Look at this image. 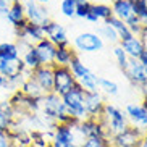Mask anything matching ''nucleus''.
<instances>
[{
  "label": "nucleus",
  "mask_w": 147,
  "mask_h": 147,
  "mask_svg": "<svg viewBox=\"0 0 147 147\" xmlns=\"http://www.w3.org/2000/svg\"><path fill=\"white\" fill-rule=\"evenodd\" d=\"M128 2H131V3H134V2H136V0H128Z\"/></svg>",
  "instance_id": "nucleus-46"
},
{
  "label": "nucleus",
  "mask_w": 147,
  "mask_h": 147,
  "mask_svg": "<svg viewBox=\"0 0 147 147\" xmlns=\"http://www.w3.org/2000/svg\"><path fill=\"white\" fill-rule=\"evenodd\" d=\"M24 69H26V66H24L21 58H18L15 61H7L0 58V74L5 79H11L16 74H23Z\"/></svg>",
  "instance_id": "nucleus-18"
},
{
  "label": "nucleus",
  "mask_w": 147,
  "mask_h": 147,
  "mask_svg": "<svg viewBox=\"0 0 147 147\" xmlns=\"http://www.w3.org/2000/svg\"><path fill=\"white\" fill-rule=\"evenodd\" d=\"M91 8H92V3L89 0H76V15L74 16L86 20V16L91 13Z\"/></svg>",
  "instance_id": "nucleus-33"
},
{
  "label": "nucleus",
  "mask_w": 147,
  "mask_h": 147,
  "mask_svg": "<svg viewBox=\"0 0 147 147\" xmlns=\"http://www.w3.org/2000/svg\"><path fill=\"white\" fill-rule=\"evenodd\" d=\"M112 13L115 18L121 20V21H128L131 16H134V11H133V3L128 2V0H118V2H113L112 5Z\"/></svg>",
  "instance_id": "nucleus-20"
},
{
  "label": "nucleus",
  "mask_w": 147,
  "mask_h": 147,
  "mask_svg": "<svg viewBox=\"0 0 147 147\" xmlns=\"http://www.w3.org/2000/svg\"><path fill=\"white\" fill-rule=\"evenodd\" d=\"M40 26H42L44 36H45V37H47L55 47H60V45H69L66 29L61 26L60 23L49 20V21H45L44 24H40Z\"/></svg>",
  "instance_id": "nucleus-8"
},
{
  "label": "nucleus",
  "mask_w": 147,
  "mask_h": 147,
  "mask_svg": "<svg viewBox=\"0 0 147 147\" xmlns=\"http://www.w3.org/2000/svg\"><path fill=\"white\" fill-rule=\"evenodd\" d=\"M7 20L13 24L15 31H23L24 29L28 20H26V11H24V5H23V2L10 3Z\"/></svg>",
  "instance_id": "nucleus-15"
},
{
  "label": "nucleus",
  "mask_w": 147,
  "mask_h": 147,
  "mask_svg": "<svg viewBox=\"0 0 147 147\" xmlns=\"http://www.w3.org/2000/svg\"><path fill=\"white\" fill-rule=\"evenodd\" d=\"M139 147H147V144H144V142H142V144H141Z\"/></svg>",
  "instance_id": "nucleus-43"
},
{
  "label": "nucleus",
  "mask_w": 147,
  "mask_h": 147,
  "mask_svg": "<svg viewBox=\"0 0 147 147\" xmlns=\"http://www.w3.org/2000/svg\"><path fill=\"white\" fill-rule=\"evenodd\" d=\"M24 5V11H26V20L36 24H44L49 21V10L45 8V5L37 3L36 0H29V2H23Z\"/></svg>",
  "instance_id": "nucleus-11"
},
{
  "label": "nucleus",
  "mask_w": 147,
  "mask_h": 147,
  "mask_svg": "<svg viewBox=\"0 0 147 147\" xmlns=\"http://www.w3.org/2000/svg\"><path fill=\"white\" fill-rule=\"evenodd\" d=\"M36 2H37V3H40V5H47L50 0H36Z\"/></svg>",
  "instance_id": "nucleus-41"
},
{
  "label": "nucleus",
  "mask_w": 147,
  "mask_h": 147,
  "mask_svg": "<svg viewBox=\"0 0 147 147\" xmlns=\"http://www.w3.org/2000/svg\"><path fill=\"white\" fill-rule=\"evenodd\" d=\"M86 20H87L89 23H94V24H99V20H97V18H95L92 13H89V15H87V16H86Z\"/></svg>",
  "instance_id": "nucleus-38"
},
{
  "label": "nucleus",
  "mask_w": 147,
  "mask_h": 147,
  "mask_svg": "<svg viewBox=\"0 0 147 147\" xmlns=\"http://www.w3.org/2000/svg\"><path fill=\"white\" fill-rule=\"evenodd\" d=\"M81 147H112L108 139H99V138H89L84 139V142L81 144Z\"/></svg>",
  "instance_id": "nucleus-36"
},
{
  "label": "nucleus",
  "mask_w": 147,
  "mask_h": 147,
  "mask_svg": "<svg viewBox=\"0 0 147 147\" xmlns=\"http://www.w3.org/2000/svg\"><path fill=\"white\" fill-rule=\"evenodd\" d=\"M125 74H126V78L129 79L131 84L139 87V89H141L147 81V74H146V71H144V66L141 65L139 60H134V58H129V63H128V66H126V69H125Z\"/></svg>",
  "instance_id": "nucleus-12"
},
{
  "label": "nucleus",
  "mask_w": 147,
  "mask_h": 147,
  "mask_svg": "<svg viewBox=\"0 0 147 147\" xmlns=\"http://www.w3.org/2000/svg\"><path fill=\"white\" fill-rule=\"evenodd\" d=\"M0 147H13V141L8 133L0 131Z\"/></svg>",
  "instance_id": "nucleus-37"
},
{
  "label": "nucleus",
  "mask_w": 147,
  "mask_h": 147,
  "mask_svg": "<svg viewBox=\"0 0 147 147\" xmlns=\"http://www.w3.org/2000/svg\"><path fill=\"white\" fill-rule=\"evenodd\" d=\"M133 11L144 24H147V0H136L133 3Z\"/></svg>",
  "instance_id": "nucleus-30"
},
{
  "label": "nucleus",
  "mask_w": 147,
  "mask_h": 147,
  "mask_svg": "<svg viewBox=\"0 0 147 147\" xmlns=\"http://www.w3.org/2000/svg\"><path fill=\"white\" fill-rule=\"evenodd\" d=\"M144 71H146V74H147V65H146V66H144Z\"/></svg>",
  "instance_id": "nucleus-44"
},
{
  "label": "nucleus",
  "mask_w": 147,
  "mask_h": 147,
  "mask_svg": "<svg viewBox=\"0 0 147 147\" xmlns=\"http://www.w3.org/2000/svg\"><path fill=\"white\" fill-rule=\"evenodd\" d=\"M21 60H23V63H24V66H26V69H29V71H34V69H37L39 66H42L34 45H31V47H28L26 50H24Z\"/></svg>",
  "instance_id": "nucleus-24"
},
{
  "label": "nucleus",
  "mask_w": 147,
  "mask_h": 147,
  "mask_svg": "<svg viewBox=\"0 0 147 147\" xmlns=\"http://www.w3.org/2000/svg\"><path fill=\"white\" fill-rule=\"evenodd\" d=\"M5 86H8V81H7V79H5L2 74H0V91H2Z\"/></svg>",
  "instance_id": "nucleus-39"
},
{
  "label": "nucleus",
  "mask_w": 147,
  "mask_h": 147,
  "mask_svg": "<svg viewBox=\"0 0 147 147\" xmlns=\"http://www.w3.org/2000/svg\"><path fill=\"white\" fill-rule=\"evenodd\" d=\"M60 10L66 18H73L76 15V0H61Z\"/></svg>",
  "instance_id": "nucleus-35"
},
{
  "label": "nucleus",
  "mask_w": 147,
  "mask_h": 147,
  "mask_svg": "<svg viewBox=\"0 0 147 147\" xmlns=\"http://www.w3.org/2000/svg\"><path fill=\"white\" fill-rule=\"evenodd\" d=\"M105 24H108V26H112L113 29L118 32V37H120V40H125L128 39V37H131V32L129 29H128V26H126V23L125 21H121V20H118V18L115 16H110L108 20H105Z\"/></svg>",
  "instance_id": "nucleus-25"
},
{
  "label": "nucleus",
  "mask_w": 147,
  "mask_h": 147,
  "mask_svg": "<svg viewBox=\"0 0 147 147\" xmlns=\"http://www.w3.org/2000/svg\"><path fill=\"white\" fill-rule=\"evenodd\" d=\"M20 47L15 42H2L0 44V58L7 61H15L20 58Z\"/></svg>",
  "instance_id": "nucleus-23"
},
{
  "label": "nucleus",
  "mask_w": 147,
  "mask_h": 147,
  "mask_svg": "<svg viewBox=\"0 0 147 147\" xmlns=\"http://www.w3.org/2000/svg\"><path fill=\"white\" fill-rule=\"evenodd\" d=\"M13 147H18V146H13Z\"/></svg>",
  "instance_id": "nucleus-48"
},
{
  "label": "nucleus",
  "mask_w": 147,
  "mask_h": 147,
  "mask_svg": "<svg viewBox=\"0 0 147 147\" xmlns=\"http://www.w3.org/2000/svg\"><path fill=\"white\" fill-rule=\"evenodd\" d=\"M104 126L107 128V131L110 134H118L121 131L129 126V121H128V117L123 110L117 107L113 104H105V108H104V115L99 118Z\"/></svg>",
  "instance_id": "nucleus-3"
},
{
  "label": "nucleus",
  "mask_w": 147,
  "mask_h": 147,
  "mask_svg": "<svg viewBox=\"0 0 147 147\" xmlns=\"http://www.w3.org/2000/svg\"><path fill=\"white\" fill-rule=\"evenodd\" d=\"M32 78L40 86L44 94H50L53 91V66L42 65L32 71Z\"/></svg>",
  "instance_id": "nucleus-13"
},
{
  "label": "nucleus",
  "mask_w": 147,
  "mask_h": 147,
  "mask_svg": "<svg viewBox=\"0 0 147 147\" xmlns=\"http://www.w3.org/2000/svg\"><path fill=\"white\" fill-rule=\"evenodd\" d=\"M126 26H128V29H129V32L133 36H136V37H141V34H142V29H144V23L139 20L136 15L134 16H131L128 21H126Z\"/></svg>",
  "instance_id": "nucleus-31"
},
{
  "label": "nucleus",
  "mask_w": 147,
  "mask_h": 147,
  "mask_svg": "<svg viewBox=\"0 0 147 147\" xmlns=\"http://www.w3.org/2000/svg\"><path fill=\"white\" fill-rule=\"evenodd\" d=\"M125 113L131 126L146 133L147 131V108L146 107H142L141 104H129L126 105Z\"/></svg>",
  "instance_id": "nucleus-10"
},
{
  "label": "nucleus",
  "mask_w": 147,
  "mask_h": 147,
  "mask_svg": "<svg viewBox=\"0 0 147 147\" xmlns=\"http://www.w3.org/2000/svg\"><path fill=\"white\" fill-rule=\"evenodd\" d=\"M84 92L86 91L81 87V84L76 82L71 91H68L65 95H61V100H63L66 113H68L69 117L76 118L79 121L87 118L86 107H84Z\"/></svg>",
  "instance_id": "nucleus-2"
},
{
  "label": "nucleus",
  "mask_w": 147,
  "mask_h": 147,
  "mask_svg": "<svg viewBox=\"0 0 147 147\" xmlns=\"http://www.w3.org/2000/svg\"><path fill=\"white\" fill-rule=\"evenodd\" d=\"M15 110L10 105L8 100H2L0 102V131L8 133L11 128V123L15 121Z\"/></svg>",
  "instance_id": "nucleus-19"
},
{
  "label": "nucleus",
  "mask_w": 147,
  "mask_h": 147,
  "mask_svg": "<svg viewBox=\"0 0 147 147\" xmlns=\"http://www.w3.org/2000/svg\"><path fill=\"white\" fill-rule=\"evenodd\" d=\"M8 3H16V2H23V0H7Z\"/></svg>",
  "instance_id": "nucleus-42"
},
{
  "label": "nucleus",
  "mask_w": 147,
  "mask_h": 147,
  "mask_svg": "<svg viewBox=\"0 0 147 147\" xmlns=\"http://www.w3.org/2000/svg\"><path fill=\"white\" fill-rule=\"evenodd\" d=\"M78 55L71 45H60L55 50V65L58 66H69L71 60Z\"/></svg>",
  "instance_id": "nucleus-21"
},
{
  "label": "nucleus",
  "mask_w": 147,
  "mask_h": 147,
  "mask_svg": "<svg viewBox=\"0 0 147 147\" xmlns=\"http://www.w3.org/2000/svg\"><path fill=\"white\" fill-rule=\"evenodd\" d=\"M34 49H36L37 57H39V60H40V65H49V66L55 65V50H57V47L47 39V37H44L42 40L36 42Z\"/></svg>",
  "instance_id": "nucleus-14"
},
{
  "label": "nucleus",
  "mask_w": 147,
  "mask_h": 147,
  "mask_svg": "<svg viewBox=\"0 0 147 147\" xmlns=\"http://www.w3.org/2000/svg\"><path fill=\"white\" fill-rule=\"evenodd\" d=\"M97 34H99V37L102 40H108V42H112V44H117L120 42V37H118V32L115 29H113L112 26H108V24H102V26L99 28V31H97Z\"/></svg>",
  "instance_id": "nucleus-29"
},
{
  "label": "nucleus",
  "mask_w": 147,
  "mask_h": 147,
  "mask_svg": "<svg viewBox=\"0 0 147 147\" xmlns=\"http://www.w3.org/2000/svg\"><path fill=\"white\" fill-rule=\"evenodd\" d=\"M141 89H142V94H144V97H147V81H146V84H144V86L141 87Z\"/></svg>",
  "instance_id": "nucleus-40"
},
{
  "label": "nucleus",
  "mask_w": 147,
  "mask_h": 147,
  "mask_svg": "<svg viewBox=\"0 0 147 147\" xmlns=\"http://www.w3.org/2000/svg\"><path fill=\"white\" fill-rule=\"evenodd\" d=\"M113 2H118V0H112V3H113Z\"/></svg>",
  "instance_id": "nucleus-47"
},
{
  "label": "nucleus",
  "mask_w": 147,
  "mask_h": 147,
  "mask_svg": "<svg viewBox=\"0 0 147 147\" xmlns=\"http://www.w3.org/2000/svg\"><path fill=\"white\" fill-rule=\"evenodd\" d=\"M69 69H71L73 76L76 78V81H78V79H81L82 76H86L87 73H91V69H89L86 65H84V63H82L81 58H79L78 55L71 60V63H69Z\"/></svg>",
  "instance_id": "nucleus-28"
},
{
  "label": "nucleus",
  "mask_w": 147,
  "mask_h": 147,
  "mask_svg": "<svg viewBox=\"0 0 147 147\" xmlns=\"http://www.w3.org/2000/svg\"><path fill=\"white\" fill-rule=\"evenodd\" d=\"M99 76L91 73H87L86 76H82L81 79H78V82L81 84V87L84 89L86 92H97L99 91Z\"/></svg>",
  "instance_id": "nucleus-26"
},
{
  "label": "nucleus",
  "mask_w": 147,
  "mask_h": 147,
  "mask_svg": "<svg viewBox=\"0 0 147 147\" xmlns=\"http://www.w3.org/2000/svg\"><path fill=\"white\" fill-rule=\"evenodd\" d=\"M99 89H102V91L108 95H117L118 94V84L110 81V79H107V78L99 79Z\"/></svg>",
  "instance_id": "nucleus-32"
},
{
  "label": "nucleus",
  "mask_w": 147,
  "mask_h": 147,
  "mask_svg": "<svg viewBox=\"0 0 147 147\" xmlns=\"http://www.w3.org/2000/svg\"><path fill=\"white\" fill-rule=\"evenodd\" d=\"M84 107H86L87 118H95L99 120L104 115V108H105V100L104 95L97 92H84Z\"/></svg>",
  "instance_id": "nucleus-9"
},
{
  "label": "nucleus",
  "mask_w": 147,
  "mask_h": 147,
  "mask_svg": "<svg viewBox=\"0 0 147 147\" xmlns=\"http://www.w3.org/2000/svg\"><path fill=\"white\" fill-rule=\"evenodd\" d=\"M29 147H36V146H29ZM45 147H50V144H47V146H45Z\"/></svg>",
  "instance_id": "nucleus-45"
},
{
  "label": "nucleus",
  "mask_w": 147,
  "mask_h": 147,
  "mask_svg": "<svg viewBox=\"0 0 147 147\" xmlns=\"http://www.w3.org/2000/svg\"><path fill=\"white\" fill-rule=\"evenodd\" d=\"M84 138L81 136L78 126L69 125H53V136L50 141V147H81Z\"/></svg>",
  "instance_id": "nucleus-1"
},
{
  "label": "nucleus",
  "mask_w": 147,
  "mask_h": 147,
  "mask_svg": "<svg viewBox=\"0 0 147 147\" xmlns=\"http://www.w3.org/2000/svg\"><path fill=\"white\" fill-rule=\"evenodd\" d=\"M20 91L24 95H28V97H32V99H42L44 95H45L44 91L40 89V86L36 82L34 78L24 79V81L21 82V89H20Z\"/></svg>",
  "instance_id": "nucleus-22"
},
{
  "label": "nucleus",
  "mask_w": 147,
  "mask_h": 147,
  "mask_svg": "<svg viewBox=\"0 0 147 147\" xmlns=\"http://www.w3.org/2000/svg\"><path fill=\"white\" fill-rule=\"evenodd\" d=\"M113 55H115V58H117L120 68L125 71L126 66H128V63H129V57L126 55V52L120 47V45H115V49H113Z\"/></svg>",
  "instance_id": "nucleus-34"
},
{
  "label": "nucleus",
  "mask_w": 147,
  "mask_h": 147,
  "mask_svg": "<svg viewBox=\"0 0 147 147\" xmlns=\"http://www.w3.org/2000/svg\"><path fill=\"white\" fill-rule=\"evenodd\" d=\"M144 133L134 126H128L118 134H113L110 139L112 147H139L142 144Z\"/></svg>",
  "instance_id": "nucleus-5"
},
{
  "label": "nucleus",
  "mask_w": 147,
  "mask_h": 147,
  "mask_svg": "<svg viewBox=\"0 0 147 147\" xmlns=\"http://www.w3.org/2000/svg\"><path fill=\"white\" fill-rule=\"evenodd\" d=\"M15 32L18 36V40H28L32 45L45 37L44 36V31H42V26L40 24H36V23H31V21L26 23V26H24L23 31H15Z\"/></svg>",
  "instance_id": "nucleus-16"
},
{
  "label": "nucleus",
  "mask_w": 147,
  "mask_h": 147,
  "mask_svg": "<svg viewBox=\"0 0 147 147\" xmlns=\"http://www.w3.org/2000/svg\"><path fill=\"white\" fill-rule=\"evenodd\" d=\"M78 129L84 139L99 138V139H108V141L112 139V134L107 131L104 123L100 120H95V118H86V120H82L78 125Z\"/></svg>",
  "instance_id": "nucleus-7"
},
{
  "label": "nucleus",
  "mask_w": 147,
  "mask_h": 147,
  "mask_svg": "<svg viewBox=\"0 0 147 147\" xmlns=\"http://www.w3.org/2000/svg\"><path fill=\"white\" fill-rule=\"evenodd\" d=\"M76 78L73 76L69 66H58L53 65V94L65 95L68 91H71L76 84Z\"/></svg>",
  "instance_id": "nucleus-4"
},
{
  "label": "nucleus",
  "mask_w": 147,
  "mask_h": 147,
  "mask_svg": "<svg viewBox=\"0 0 147 147\" xmlns=\"http://www.w3.org/2000/svg\"><path fill=\"white\" fill-rule=\"evenodd\" d=\"M120 47L125 50L129 58H134V60H138L141 57V53L147 49L144 40L141 37H136V36H131V37H128L125 40H120Z\"/></svg>",
  "instance_id": "nucleus-17"
},
{
  "label": "nucleus",
  "mask_w": 147,
  "mask_h": 147,
  "mask_svg": "<svg viewBox=\"0 0 147 147\" xmlns=\"http://www.w3.org/2000/svg\"><path fill=\"white\" fill-rule=\"evenodd\" d=\"M91 13L94 15L99 21H105V20H108L110 16H113L112 7L107 5V3H92Z\"/></svg>",
  "instance_id": "nucleus-27"
},
{
  "label": "nucleus",
  "mask_w": 147,
  "mask_h": 147,
  "mask_svg": "<svg viewBox=\"0 0 147 147\" xmlns=\"http://www.w3.org/2000/svg\"><path fill=\"white\" fill-rule=\"evenodd\" d=\"M104 49V40L99 37L97 32H81L79 36L74 37V50H78L81 53H92L99 52Z\"/></svg>",
  "instance_id": "nucleus-6"
}]
</instances>
